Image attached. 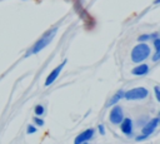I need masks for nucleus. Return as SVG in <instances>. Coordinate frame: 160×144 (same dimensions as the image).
<instances>
[{
  "label": "nucleus",
  "instance_id": "f257e3e1",
  "mask_svg": "<svg viewBox=\"0 0 160 144\" xmlns=\"http://www.w3.org/2000/svg\"><path fill=\"white\" fill-rule=\"evenodd\" d=\"M56 33H58V26H55V28H52V29H49L48 31H45L44 34H42V36L39 39V40H36L35 41V44L26 51V54H25V56H30V55H35V54H39L41 50H44L51 41H52V39L55 38V35H56Z\"/></svg>",
  "mask_w": 160,
  "mask_h": 144
},
{
  "label": "nucleus",
  "instance_id": "f03ea898",
  "mask_svg": "<svg viewBox=\"0 0 160 144\" xmlns=\"http://www.w3.org/2000/svg\"><path fill=\"white\" fill-rule=\"evenodd\" d=\"M150 55H151V49H150V46H149L146 43H140V41H139V44H136V45L132 48V50H131V53H130L131 61H132V63H136V64L142 63V61L146 60Z\"/></svg>",
  "mask_w": 160,
  "mask_h": 144
},
{
  "label": "nucleus",
  "instance_id": "7ed1b4c3",
  "mask_svg": "<svg viewBox=\"0 0 160 144\" xmlns=\"http://www.w3.org/2000/svg\"><path fill=\"white\" fill-rule=\"evenodd\" d=\"M159 123H160V119H159L158 116H155V118L150 119V120H149V121L142 126V129H141V135L136 136V141L145 140V139H146V138H149L151 134H154V131L156 130V128H158Z\"/></svg>",
  "mask_w": 160,
  "mask_h": 144
},
{
  "label": "nucleus",
  "instance_id": "20e7f679",
  "mask_svg": "<svg viewBox=\"0 0 160 144\" xmlns=\"http://www.w3.org/2000/svg\"><path fill=\"white\" fill-rule=\"evenodd\" d=\"M149 95V90L144 86H138V88H132L128 91L124 93V99L126 100H142L145 98H148Z\"/></svg>",
  "mask_w": 160,
  "mask_h": 144
},
{
  "label": "nucleus",
  "instance_id": "39448f33",
  "mask_svg": "<svg viewBox=\"0 0 160 144\" xmlns=\"http://www.w3.org/2000/svg\"><path fill=\"white\" fill-rule=\"evenodd\" d=\"M66 63H68V60H66V59H64L61 64H59L56 68H54V69L49 73V75H48V76H46V79H45V86H50V85H52V84H54V81L59 78L60 73H61V71H62V69L65 68Z\"/></svg>",
  "mask_w": 160,
  "mask_h": 144
},
{
  "label": "nucleus",
  "instance_id": "423d86ee",
  "mask_svg": "<svg viewBox=\"0 0 160 144\" xmlns=\"http://www.w3.org/2000/svg\"><path fill=\"white\" fill-rule=\"evenodd\" d=\"M124 119V111H122V108L118 104L112 105L110 113H109V120L111 124L114 125H119L120 121Z\"/></svg>",
  "mask_w": 160,
  "mask_h": 144
},
{
  "label": "nucleus",
  "instance_id": "0eeeda50",
  "mask_svg": "<svg viewBox=\"0 0 160 144\" xmlns=\"http://www.w3.org/2000/svg\"><path fill=\"white\" fill-rule=\"evenodd\" d=\"M94 134H95V129H94V128L85 129L84 131H81V133H79V134L76 135V138L74 139V143H75V144L86 143V141H89V140L94 136Z\"/></svg>",
  "mask_w": 160,
  "mask_h": 144
},
{
  "label": "nucleus",
  "instance_id": "6e6552de",
  "mask_svg": "<svg viewBox=\"0 0 160 144\" xmlns=\"http://www.w3.org/2000/svg\"><path fill=\"white\" fill-rule=\"evenodd\" d=\"M120 130L122 131V134L124 135H126V136H132V120L130 119V118H125L124 116V119L120 121Z\"/></svg>",
  "mask_w": 160,
  "mask_h": 144
},
{
  "label": "nucleus",
  "instance_id": "1a4fd4ad",
  "mask_svg": "<svg viewBox=\"0 0 160 144\" xmlns=\"http://www.w3.org/2000/svg\"><path fill=\"white\" fill-rule=\"evenodd\" d=\"M149 71H150V68H149V65L145 64V63H139V65H136L135 68L131 69V74H132V75H136V76L148 75Z\"/></svg>",
  "mask_w": 160,
  "mask_h": 144
},
{
  "label": "nucleus",
  "instance_id": "9d476101",
  "mask_svg": "<svg viewBox=\"0 0 160 144\" xmlns=\"http://www.w3.org/2000/svg\"><path fill=\"white\" fill-rule=\"evenodd\" d=\"M124 90L122 89H120V90H118L112 96H111V99H110V101L108 103V106H112V105H115V104H118L121 99H124Z\"/></svg>",
  "mask_w": 160,
  "mask_h": 144
},
{
  "label": "nucleus",
  "instance_id": "9b49d317",
  "mask_svg": "<svg viewBox=\"0 0 160 144\" xmlns=\"http://www.w3.org/2000/svg\"><path fill=\"white\" fill-rule=\"evenodd\" d=\"M155 38H159V33H158V31H155V33H152V34H142V35H140V36L138 38V41L145 43V41H148V40H154Z\"/></svg>",
  "mask_w": 160,
  "mask_h": 144
},
{
  "label": "nucleus",
  "instance_id": "f8f14e48",
  "mask_svg": "<svg viewBox=\"0 0 160 144\" xmlns=\"http://www.w3.org/2000/svg\"><path fill=\"white\" fill-rule=\"evenodd\" d=\"M34 113H35L36 116H41V115H44V114H45V108H44V105H41V104L35 105V108H34Z\"/></svg>",
  "mask_w": 160,
  "mask_h": 144
},
{
  "label": "nucleus",
  "instance_id": "ddd939ff",
  "mask_svg": "<svg viewBox=\"0 0 160 144\" xmlns=\"http://www.w3.org/2000/svg\"><path fill=\"white\" fill-rule=\"evenodd\" d=\"M38 131V128L35 126V124H29L26 126V134L28 135H31V134H35Z\"/></svg>",
  "mask_w": 160,
  "mask_h": 144
},
{
  "label": "nucleus",
  "instance_id": "4468645a",
  "mask_svg": "<svg viewBox=\"0 0 160 144\" xmlns=\"http://www.w3.org/2000/svg\"><path fill=\"white\" fill-rule=\"evenodd\" d=\"M32 123H34L35 125H38V126H44V125H45V121H44L40 116H36V115L32 118Z\"/></svg>",
  "mask_w": 160,
  "mask_h": 144
},
{
  "label": "nucleus",
  "instance_id": "2eb2a0df",
  "mask_svg": "<svg viewBox=\"0 0 160 144\" xmlns=\"http://www.w3.org/2000/svg\"><path fill=\"white\" fill-rule=\"evenodd\" d=\"M154 93H155V98H156V100L160 101V88H159L158 85L154 86Z\"/></svg>",
  "mask_w": 160,
  "mask_h": 144
},
{
  "label": "nucleus",
  "instance_id": "dca6fc26",
  "mask_svg": "<svg viewBox=\"0 0 160 144\" xmlns=\"http://www.w3.org/2000/svg\"><path fill=\"white\" fill-rule=\"evenodd\" d=\"M98 130H99L100 135H105V133H106V130H105V126H104V124H99V125H98Z\"/></svg>",
  "mask_w": 160,
  "mask_h": 144
},
{
  "label": "nucleus",
  "instance_id": "f3484780",
  "mask_svg": "<svg viewBox=\"0 0 160 144\" xmlns=\"http://www.w3.org/2000/svg\"><path fill=\"white\" fill-rule=\"evenodd\" d=\"M159 3H160V0H155V1H154V5H158Z\"/></svg>",
  "mask_w": 160,
  "mask_h": 144
},
{
  "label": "nucleus",
  "instance_id": "a211bd4d",
  "mask_svg": "<svg viewBox=\"0 0 160 144\" xmlns=\"http://www.w3.org/2000/svg\"><path fill=\"white\" fill-rule=\"evenodd\" d=\"M24 1H25V0H24Z\"/></svg>",
  "mask_w": 160,
  "mask_h": 144
}]
</instances>
